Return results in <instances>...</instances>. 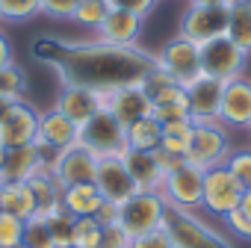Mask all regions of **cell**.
Segmentation results:
<instances>
[{
  "instance_id": "cell-30",
  "label": "cell",
  "mask_w": 251,
  "mask_h": 248,
  "mask_svg": "<svg viewBox=\"0 0 251 248\" xmlns=\"http://www.w3.org/2000/svg\"><path fill=\"white\" fill-rule=\"evenodd\" d=\"M106 12H109L106 0H80V3H77V12H74V24L95 33V30L103 24Z\"/></svg>"
},
{
  "instance_id": "cell-10",
  "label": "cell",
  "mask_w": 251,
  "mask_h": 248,
  "mask_svg": "<svg viewBox=\"0 0 251 248\" xmlns=\"http://www.w3.org/2000/svg\"><path fill=\"white\" fill-rule=\"evenodd\" d=\"M163 198L169 207H180V210H201V192H204V172L192 163L177 166L175 172L166 174L163 180Z\"/></svg>"
},
{
  "instance_id": "cell-32",
  "label": "cell",
  "mask_w": 251,
  "mask_h": 248,
  "mask_svg": "<svg viewBox=\"0 0 251 248\" xmlns=\"http://www.w3.org/2000/svg\"><path fill=\"white\" fill-rule=\"evenodd\" d=\"M39 15V0H0V21L24 24Z\"/></svg>"
},
{
  "instance_id": "cell-44",
  "label": "cell",
  "mask_w": 251,
  "mask_h": 248,
  "mask_svg": "<svg viewBox=\"0 0 251 248\" xmlns=\"http://www.w3.org/2000/svg\"><path fill=\"white\" fill-rule=\"evenodd\" d=\"M9 62H15L12 59V42H9V36L3 30H0V68L9 65Z\"/></svg>"
},
{
  "instance_id": "cell-49",
  "label": "cell",
  "mask_w": 251,
  "mask_h": 248,
  "mask_svg": "<svg viewBox=\"0 0 251 248\" xmlns=\"http://www.w3.org/2000/svg\"><path fill=\"white\" fill-rule=\"evenodd\" d=\"M15 248H24V245H15Z\"/></svg>"
},
{
  "instance_id": "cell-19",
  "label": "cell",
  "mask_w": 251,
  "mask_h": 248,
  "mask_svg": "<svg viewBox=\"0 0 251 248\" xmlns=\"http://www.w3.org/2000/svg\"><path fill=\"white\" fill-rule=\"evenodd\" d=\"M45 154L36 145H24V148H6L3 166H0V183H24L30 180L42 166H45Z\"/></svg>"
},
{
  "instance_id": "cell-25",
  "label": "cell",
  "mask_w": 251,
  "mask_h": 248,
  "mask_svg": "<svg viewBox=\"0 0 251 248\" xmlns=\"http://www.w3.org/2000/svg\"><path fill=\"white\" fill-rule=\"evenodd\" d=\"M227 39L251 53V0H233L227 6Z\"/></svg>"
},
{
  "instance_id": "cell-17",
  "label": "cell",
  "mask_w": 251,
  "mask_h": 248,
  "mask_svg": "<svg viewBox=\"0 0 251 248\" xmlns=\"http://www.w3.org/2000/svg\"><path fill=\"white\" fill-rule=\"evenodd\" d=\"M222 92L225 83L213 77H201L186 89L189 98V118L192 121H219V106H222Z\"/></svg>"
},
{
  "instance_id": "cell-41",
  "label": "cell",
  "mask_w": 251,
  "mask_h": 248,
  "mask_svg": "<svg viewBox=\"0 0 251 248\" xmlns=\"http://www.w3.org/2000/svg\"><path fill=\"white\" fill-rule=\"evenodd\" d=\"M130 248H175V245H172L169 233L160 227V230H151V233H145L139 239H130Z\"/></svg>"
},
{
  "instance_id": "cell-31",
  "label": "cell",
  "mask_w": 251,
  "mask_h": 248,
  "mask_svg": "<svg viewBox=\"0 0 251 248\" xmlns=\"http://www.w3.org/2000/svg\"><path fill=\"white\" fill-rule=\"evenodd\" d=\"M27 92V74L21 71L18 62H9L0 68V95H6L12 100H21Z\"/></svg>"
},
{
  "instance_id": "cell-23",
  "label": "cell",
  "mask_w": 251,
  "mask_h": 248,
  "mask_svg": "<svg viewBox=\"0 0 251 248\" xmlns=\"http://www.w3.org/2000/svg\"><path fill=\"white\" fill-rule=\"evenodd\" d=\"M151 115L166 124V121H177V118H189V98L186 89L177 83H169L163 92H157L151 98Z\"/></svg>"
},
{
  "instance_id": "cell-40",
  "label": "cell",
  "mask_w": 251,
  "mask_h": 248,
  "mask_svg": "<svg viewBox=\"0 0 251 248\" xmlns=\"http://www.w3.org/2000/svg\"><path fill=\"white\" fill-rule=\"evenodd\" d=\"M100 248H130V236L124 233L118 224H103V233H100Z\"/></svg>"
},
{
  "instance_id": "cell-43",
  "label": "cell",
  "mask_w": 251,
  "mask_h": 248,
  "mask_svg": "<svg viewBox=\"0 0 251 248\" xmlns=\"http://www.w3.org/2000/svg\"><path fill=\"white\" fill-rule=\"evenodd\" d=\"M92 219H95L98 224H115V222H118V204H112V201H103Z\"/></svg>"
},
{
  "instance_id": "cell-48",
  "label": "cell",
  "mask_w": 251,
  "mask_h": 248,
  "mask_svg": "<svg viewBox=\"0 0 251 248\" xmlns=\"http://www.w3.org/2000/svg\"><path fill=\"white\" fill-rule=\"evenodd\" d=\"M3 157H6V145L0 142V166H3Z\"/></svg>"
},
{
  "instance_id": "cell-29",
  "label": "cell",
  "mask_w": 251,
  "mask_h": 248,
  "mask_svg": "<svg viewBox=\"0 0 251 248\" xmlns=\"http://www.w3.org/2000/svg\"><path fill=\"white\" fill-rule=\"evenodd\" d=\"M39 216H45V219H48V230H50V239H53V245H56V248H71V242H74V224H77V219H74L71 213H65V210H62V204H56L53 210H48V213H39Z\"/></svg>"
},
{
  "instance_id": "cell-27",
  "label": "cell",
  "mask_w": 251,
  "mask_h": 248,
  "mask_svg": "<svg viewBox=\"0 0 251 248\" xmlns=\"http://www.w3.org/2000/svg\"><path fill=\"white\" fill-rule=\"evenodd\" d=\"M30 189H33V195H36V201H39V213H48V210H53L56 204H59V195H62V186H59V180L53 177V172H50V163H45L30 180Z\"/></svg>"
},
{
  "instance_id": "cell-36",
  "label": "cell",
  "mask_w": 251,
  "mask_h": 248,
  "mask_svg": "<svg viewBox=\"0 0 251 248\" xmlns=\"http://www.w3.org/2000/svg\"><path fill=\"white\" fill-rule=\"evenodd\" d=\"M24 242V222L0 210V248H15Z\"/></svg>"
},
{
  "instance_id": "cell-21",
  "label": "cell",
  "mask_w": 251,
  "mask_h": 248,
  "mask_svg": "<svg viewBox=\"0 0 251 248\" xmlns=\"http://www.w3.org/2000/svg\"><path fill=\"white\" fill-rule=\"evenodd\" d=\"M142 24H145V18L133 15V12L109 9L106 18H103V24L95 30V39H100L106 45H136L139 33H142Z\"/></svg>"
},
{
  "instance_id": "cell-26",
  "label": "cell",
  "mask_w": 251,
  "mask_h": 248,
  "mask_svg": "<svg viewBox=\"0 0 251 248\" xmlns=\"http://www.w3.org/2000/svg\"><path fill=\"white\" fill-rule=\"evenodd\" d=\"M127 133V148H136V151H157L160 148V139H163V124L154 118V115H145L133 124L124 127Z\"/></svg>"
},
{
  "instance_id": "cell-28",
  "label": "cell",
  "mask_w": 251,
  "mask_h": 248,
  "mask_svg": "<svg viewBox=\"0 0 251 248\" xmlns=\"http://www.w3.org/2000/svg\"><path fill=\"white\" fill-rule=\"evenodd\" d=\"M192 130H195V121L192 118H177V121H166L163 124V139H160V148L177 154V157H186L189 145H192Z\"/></svg>"
},
{
  "instance_id": "cell-6",
  "label": "cell",
  "mask_w": 251,
  "mask_h": 248,
  "mask_svg": "<svg viewBox=\"0 0 251 248\" xmlns=\"http://www.w3.org/2000/svg\"><path fill=\"white\" fill-rule=\"evenodd\" d=\"M154 59H157V68H163V71H166L177 86H183V89H189L195 80L204 77L198 45H192V42H186V39H180V36L169 39V42L154 53Z\"/></svg>"
},
{
  "instance_id": "cell-37",
  "label": "cell",
  "mask_w": 251,
  "mask_h": 248,
  "mask_svg": "<svg viewBox=\"0 0 251 248\" xmlns=\"http://www.w3.org/2000/svg\"><path fill=\"white\" fill-rule=\"evenodd\" d=\"M80 0H39V15L53 18V21H74Z\"/></svg>"
},
{
  "instance_id": "cell-2",
  "label": "cell",
  "mask_w": 251,
  "mask_h": 248,
  "mask_svg": "<svg viewBox=\"0 0 251 248\" xmlns=\"http://www.w3.org/2000/svg\"><path fill=\"white\" fill-rule=\"evenodd\" d=\"M163 230L169 233L175 248H236L225 233L210 227L198 213L180 207H166Z\"/></svg>"
},
{
  "instance_id": "cell-8",
  "label": "cell",
  "mask_w": 251,
  "mask_h": 248,
  "mask_svg": "<svg viewBox=\"0 0 251 248\" xmlns=\"http://www.w3.org/2000/svg\"><path fill=\"white\" fill-rule=\"evenodd\" d=\"M242 186L239 180L230 174V169L222 163V166H213L204 172V192H201V210H207L210 216H219L225 219L230 210L239 207L242 201Z\"/></svg>"
},
{
  "instance_id": "cell-5",
  "label": "cell",
  "mask_w": 251,
  "mask_h": 248,
  "mask_svg": "<svg viewBox=\"0 0 251 248\" xmlns=\"http://www.w3.org/2000/svg\"><path fill=\"white\" fill-rule=\"evenodd\" d=\"M230 154V136L222 121H195L192 145L186 151V163L198 166L201 172L222 166Z\"/></svg>"
},
{
  "instance_id": "cell-22",
  "label": "cell",
  "mask_w": 251,
  "mask_h": 248,
  "mask_svg": "<svg viewBox=\"0 0 251 248\" xmlns=\"http://www.w3.org/2000/svg\"><path fill=\"white\" fill-rule=\"evenodd\" d=\"M59 204L74 219H92L98 213V207L103 204V198H100L95 183H74V186H62Z\"/></svg>"
},
{
  "instance_id": "cell-11",
  "label": "cell",
  "mask_w": 251,
  "mask_h": 248,
  "mask_svg": "<svg viewBox=\"0 0 251 248\" xmlns=\"http://www.w3.org/2000/svg\"><path fill=\"white\" fill-rule=\"evenodd\" d=\"M50 172L59 180V186H74V183H95L98 174V157L83 148L80 142L56 151V157L50 160Z\"/></svg>"
},
{
  "instance_id": "cell-1",
  "label": "cell",
  "mask_w": 251,
  "mask_h": 248,
  "mask_svg": "<svg viewBox=\"0 0 251 248\" xmlns=\"http://www.w3.org/2000/svg\"><path fill=\"white\" fill-rule=\"evenodd\" d=\"M33 56L56 74L59 86H83L92 92L136 86L157 65L154 53L139 45H106L100 39L65 42L42 36L33 42Z\"/></svg>"
},
{
  "instance_id": "cell-7",
  "label": "cell",
  "mask_w": 251,
  "mask_h": 248,
  "mask_svg": "<svg viewBox=\"0 0 251 248\" xmlns=\"http://www.w3.org/2000/svg\"><path fill=\"white\" fill-rule=\"evenodd\" d=\"M198 53H201V71H204V77H213V80H222V83L245 77L248 53L242 48H236L227 36H219V39L201 45Z\"/></svg>"
},
{
  "instance_id": "cell-13",
  "label": "cell",
  "mask_w": 251,
  "mask_h": 248,
  "mask_svg": "<svg viewBox=\"0 0 251 248\" xmlns=\"http://www.w3.org/2000/svg\"><path fill=\"white\" fill-rule=\"evenodd\" d=\"M98 100H100V109L112 112L124 127L145 118V115H151V98L145 95L142 83L121 86V89H112V92H98Z\"/></svg>"
},
{
  "instance_id": "cell-3",
  "label": "cell",
  "mask_w": 251,
  "mask_h": 248,
  "mask_svg": "<svg viewBox=\"0 0 251 248\" xmlns=\"http://www.w3.org/2000/svg\"><path fill=\"white\" fill-rule=\"evenodd\" d=\"M166 207L169 204H166L163 192H136L133 198L118 204V222L115 224L127 233L130 239H139V236L163 227Z\"/></svg>"
},
{
  "instance_id": "cell-16",
  "label": "cell",
  "mask_w": 251,
  "mask_h": 248,
  "mask_svg": "<svg viewBox=\"0 0 251 248\" xmlns=\"http://www.w3.org/2000/svg\"><path fill=\"white\" fill-rule=\"evenodd\" d=\"M219 121L225 127H236V130L251 127V80L248 77H236L225 83Z\"/></svg>"
},
{
  "instance_id": "cell-15",
  "label": "cell",
  "mask_w": 251,
  "mask_h": 248,
  "mask_svg": "<svg viewBox=\"0 0 251 248\" xmlns=\"http://www.w3.org/2000/svg\"><path fill=\"white\" fill-rule=\"evenodd\" d=\"M95 186H98L100 198L103 201H112V204H124L127 198H133L139 192L136 180L130 177L127 169H124L121 157H103V160H98Z\"/></svg>"
},
{
  "instance_id": "cell-20",
  "label": "cell",
  "mask_w": 251,
  "mask_h": 248,
  "mask_svg": "<svg viewBox=\"0 0 251 248\" xmlns=\"http://www.w3.org/2000/svg\"><path fill=\"white\" fill-rule=\"evenodd\" d=\"M121 163H124V169L130 172V177L136 180L139 192H160V189H163L166 174H163V169L157 166L154 151H136V148H127V151L121 154Z\"/></svg>"
},
{
  "instance_id": "cell-42",
  "label": "cell",
  "mask_w": 251,
  "mask_h": 248,
  "mask_svg": "<svg viewBox=\"0 0 251 248\" xmlns=\"http://www.w3.org/2000/svg\"><path fill=\"white\" fill-rule=\"evenodd\" d=\"M154 157H157V166L163 169V174H169V172H175L177 166L186 163V157H177V154H172V151H166V148H157Z\"/></svg>"
},
{
  "instance_id": "cell-35",
  "label": "cell",
  "mask_w": 251,
  "mask_h": 248,
  "mask_svg": "<svg viewBox=\"0 0 251 248\" xmlns=\"http://www.w3.org/2000/svg\"><path fill=\"white\" fill-rule=\"evenodd\" d=\"M100 233H103V224H98L95 219H77L71 248H100Z\"/></svg>"
},
{
  "instance_id": "cell-12",
  "label": "cell",
  "mask_w": 251,
  "mask_h": 248,
  "mask_svg": "<svg viewBox=\"0 0 251 248\" xmlns=\"http://www.w3.org/2000/svg\"><path fill=\"white\" fill-rule=\"evenodd\" d=\"M77 133H80V127L71 121V118H65L59 109H45V112H39V136H36V148L45 154V160L50 163L53 157H56V151H62V148H68V145H74L77 142Z\"/></svg>"
},
{
  "instance_id": "cell-34",
  "label": "cell",
  "mask_w": 251,
  "mask_h": 248,
  "mask_svg": "<svg viewBox=\"0 0 251 248\" xmlns=\"http://www.w3.org/2000/svg\"><path fill=\"white\" fill-rule=\"evenodd\" d=\"M225 166L230 169V174L239 180L242 189H251V148H236V151L230 148Z\"/></svg>"
},
{
  "instance_id": "cell-14",
  "label": "cell",
  "mask_w": 251,
  "mask_h": 248,
  "mask_svg": "<svg viewBox=\"0 0 251 248\" xmlns=\"http://www.w3.org/2000/svg\"><path fill=\"white\" fill-rule=\"evenodd\" d=\"M36 136H39V109L21 98L15 100L9 115L0 121V142L6 148H24L36 145Z\"/></svg>"
},
{
  "instance_id": "cell-4",
  "label": "cell",
  "mask_w": 251,
  "mask_h": 248,
  "mask_svg": "<svg viewBox=\"0 0 251 248\" xmlns=\"http://www.w3.org/2000/svg\"><path fill=\"white\" fill-rule=\"evenodd\" d=\"M77 142L83 148H89L98 160L121 157L124 151H127V133H124V124L112 112H106V109H98L86 124H80Z\"/></svg>"
},
{
  "instance_id": "cell-50",
  "label": "cell",
  "mask_w": 251,
  "mask_h": 248,
  "mask_svg": "<svg viewBox=\"0 0 251 248\" xmlns=\"http://www.w3.org/2000/svg\"><path fill=\"white\" fill-rule=\"evenodd\" d=\"M248 130H251V127H248Z\"/></svg>"
},
{
  "instance_id": "cell-24",
  "label": "cell",
  "mask_w": 251,
  "mask_h": 248,
  "mask_svg": "<svg viewBox=\"0 0 251 248\" xmlns=\"http://www.w3.org/2000/svg\"><path fill=\"white\" fill-rule=\"evenodd\" d=\"M0 210L18 216L21 222L33 219L39 213V201L30 189V183H0Z\"/></svg>"
},
{
  "instance_id": "cell-45",
  "label": "cell",
  "mask_w": 251,
  "mask_h": 248,
  "mask_svg": "<svg viewBox=\"0 0 251 248\" xmlns=\"http://www.w3.org/2000/svg\"><path fill=\"white\" fill-rule=\"evenodd\" d=\"M233 0H189V6H230Z\"/></svg>"
},
{
  "instance_id": "cell-38",
  "label": "cell",
  "mask_w": 251,
  "mask_h": 248,
  "mask_svg": "<svg viewBox=\"0 0 251 248\" xmlns=\"http://www.w3.org/2000/svg\"><path fill=\"white\" fill-rule=\"evenodd\" d=\"M109 9H118V12H133L139 18H148L157 6V0H106Z\"/></svg>"
},
{
  "instance_id": "cell-33",
  "label": "cell",
  "mask_w": 251,
  "mask_h": 248,
  "mask_svg": "<svg viewBox=\"0 0 251 248\" xmlns=\"http://www.w3.org/2000/svg\"><path fill=\"white\" fill-rule=\"evenodd\" d=\"M24 248H56L53 239H50V230H48V219L45 216H33L24 222Z\"/></svg>"
},
{
  "instance_id": "cell-9",
  "label": "cell",
  "mask_w": 251,
  "mask_h": 248,
  "mask_svg": "<svg viewBox=\"0 0 251 248\" xmlns=\"http://www.w3.org/2000/svg\"><path fill=\"white\" fill-rule=\"evenodd\" d=\"M177 36L198 48L219 36H227V9L225 6H186L177 21Z\"/></svg>"
},
{
  "instance_id": "cell-39",
  "label": "cell",
  "mask_w": 251,
  "mask_h": 248,
  "mask_svg": "<svg viewBox=\"0 0 251 248\" xmlns=\"http://www.w3.org/2000/svg\"><path fill=\"white\" fill-rule=\"evenodd\" d=\"M222 222L227 224V230H230V233H236L239 239H248V242H251V219H248L239 207H236V210H230Z\"/></svg>"
},
{
  "instance_id": "cell-47",
  "label": "cell",
  "mask_w": 251,
  "mask_h": 248,
  "mask_svg": "<svg viewBox=\"0 0 251 248\" xmlns=\"http://www.w3.org/2000/svg\"><path fill=\"white\" fill-rule=\"evenodd\" d=\"M239 210H242V213H245V216L251 219V189H245V192H242V201H239Z\"/></svg>"
},
{
  "instance_id": "cell-46",
  "label": "cell",
  "mask_w": 251,
  "mask_h": 248,
  "mask_svg": "<svg viewBox=\"0 0 251 248\" xmlns=\"http://www.w3.org/2000/svg\"><path fill=\"white\" fill-rule=\"evenodd\" d=\"M15 106V100L12 98H6V95H0V121H3L6 115H9V109Z\"/></svg>"
},
{
  "instance_id": "cell-18",
  "label": "cell",
  "mask_w": 251,
  "mask_h": 248,
  "mask_svg": "<svg viewBox=\"0 0 251 248\" xmlns=\"http://www.w3.org/2000/svg\"><path fill=\"white\" fill-rule=\"evenodd\" d=\"M53 109H59L65 118H71L77 127H80V124H86L100 109V100H98V92H92V89H83V86H59L56 100H53Z\"/></svg>"
}]
</instances>
